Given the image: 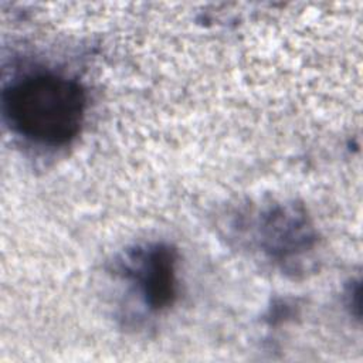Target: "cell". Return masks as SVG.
I'll list each match as a JSON object with an SVG mask.
<instances>
[{"instance_id":"cell-1","label":"cell","mask_w":363,"mask_h":363,"mask_svg":"<svg viewBox=\"0 0 363 363\" xmlns=\"http://www.w3.org/2000/svg\"><path fill=\"white\" fill-rule=\"evenodd\" d=\"M85 109L84 88L57 74L27 75L3 91V112L10 128L45 146H62L77 138Z\"/></svg>"},{"instance_id":"cell-2","label":"cell","mask_w":363,"mask_h":363,"mask_svg":"<svg viewBox=\"0 0 363 363\" xmlns=\"http://www.w3.org/2000/svg\"><path fill=\"white\" fill-rule=\"evenodd\" d=\"M176 262V251L162 244L138 248L128 255L125 277L136 285L149 309L163 311L173 303L177 291Z\"/></svg>"},{"instance_id":"cell-3","label":"cell","mask_w":363,"mask_h":363,"mask_svg":"<svg viewBox=\"0 0 363 363\" xmlns=\"http://www.w3.org/2000/svg\"><path fill=\"white\" fill-rule=\"evenodd\" d=\"M264 248L272 257L285 259L311 245V228L303 216L291 208H275L267 217L262 228Z\"/></svg>"}]
</instances>
